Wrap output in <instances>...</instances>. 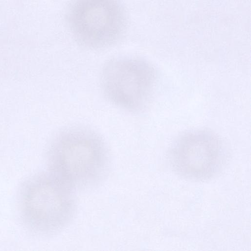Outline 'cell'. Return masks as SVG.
I'll use <instances>...</instances> for the list:
<instances>
[{"label":"cell","instance_id":"1","mask_svg":"<svg viewBox=\"0 0 251 251\" xmlns=\"http://www.w3.org/2000/svg\"><path fill=\"white\" fill-rule=\"evenodd\" d=\"M50 173L76 191H89L108 178L111 160L106 145L94 131L64 130L51 141L48 151Z\"/></svg>","mask_w":251,"mask_h":251},{"label":"cell","instance_id":"2","mask_svg":"<svg viewBox=\"0 0 251 251\" xmlns=\"http://www.w3.org/2000/svg\"><path fill=\"white\" fill-rule=\"evenodd\" d=\"M75 192L50 172L34 177L24 185L21 193L24 219L42 234H57L67 227L76 215Z\"/></svg>","mask_w":251,"mask_h":251},{"label":"cell","instance_id":"3","mask_svg":"<svg viewBox=\"0 0 251 251\" xmlns=\"http://www.w3.org/2000/svg\"><path fill=\"white\" fill-rule=\"evenodd\" d=\"M66 19L76 41L92 49L115 43L126 25V13L119 0H73Z\"/></svg>","mask_w":251,"mask_h":251},{"label":"cell","instance_id":"4","mask_svg":"<svg viewBox=\"0 0 251 251\" xmlns=\"http://www.w3.org/2000/svg\"><path fill=\"white\" fill-rule=\"evenodd\" d=\"M155 80L153 66L136 58L111 59L105 64L101 75V88L107 100L132 112L141 110L148 103Z\"/></svg>","mask_w":251,"mask_h":251},{"label":"cell","instance_id":"5","mask_svg":"<svg viewBox=\"0 0 251 251\" xmlns=\"http://www.w3.org/2000/svg\"><path fill=\"white\" fill-rule=\"evenodd\" d=\"M225 157L221 140L205 130H193L181 135L168 153L173 170L180 176L194 180L215 176L222 169Z\"/></svg>","mask_w":251,"mask_h":251}]
</instances>
